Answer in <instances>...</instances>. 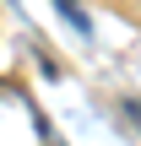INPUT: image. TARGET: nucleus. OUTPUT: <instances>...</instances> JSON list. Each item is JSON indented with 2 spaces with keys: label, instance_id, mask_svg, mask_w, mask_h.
<instances>
[]
</instances>
